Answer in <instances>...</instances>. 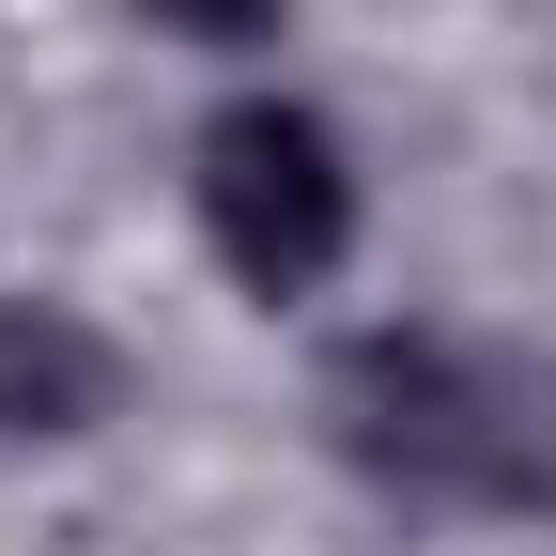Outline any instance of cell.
Segmentation results:
<instances>
[{
  "label": "cell",
  "instance_id": "cell-1",
  "mask_svg": "<svg viewBox=\"0 0 556 556\" xmlns=\"http://www.w3.org/2000/svg\"><path fill=\"white\" fill-rule=\"evenodd\" d=\"M325 417H340V464L417 510H541L556 526V371L510 340L371 325V340H340Z\"/></svg>",
  "mask_w": 556,
  "mask_h": 556
},
{
  "label": "cell",
  "instance_id": "cell-2",
  "mask_svg": "<svg viewBox=\"0 0 556 556\" xmlns=\"http://www.w3.org/2000/svg\"><path fill=\"white\" fill-rule=\"evenodd\" d=\"M201 232L248 294H325L340 248H356V170H340L325 109L294 93H232L201 124Z\"/></svg>",
  "mask_w": 556,
  "mask_h": 556
},
{
  "label": "cell",
  "instance_id": "cell-3",
  "mask_svg": "<svg viewBox=\"0 0 556 556\" xmlns=\"http://www.w3.org/2000/svg\"><path fill=\"white\" fill-rule=\"evenodd\" d=\"M93 417H124L109 325H78L62 294H0V433H16V448H62V433H93Z\"/></svg>",
  "mask_w": 556,
  "mask_h": 556
},
{
  "label": "cell",
  "instance_id": "cell-4",
  "mask_svg": "<svg viewBox=\"0 0 556 556\" xmlns=\"http://www.w3.org/2000/svg\"><path fill=\"white\" fill-rule=\"evenodd\" d=\"M170 31H201V47H263L278 31V0H155Z\"/></svg>",
  "mask_w": 556,
  "mask_h": 556
}]
</instances>
